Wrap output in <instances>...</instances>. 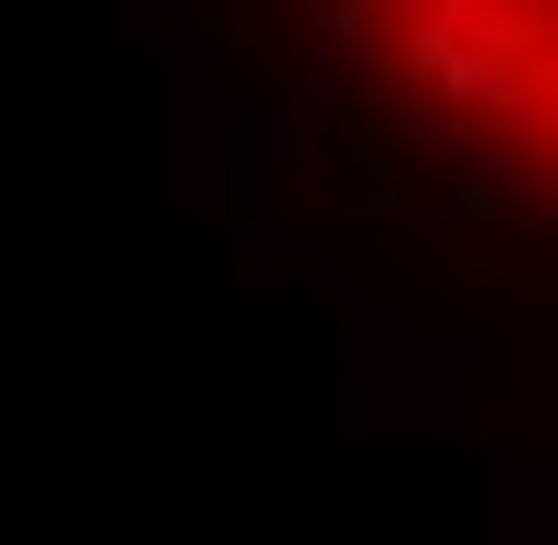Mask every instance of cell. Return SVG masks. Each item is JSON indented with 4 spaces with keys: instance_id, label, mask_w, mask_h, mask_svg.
Here are the masks:
<instances>
[{
    "instance_id": "6da1fadb",
    "label": "cell",
    "mask_w": 558,
    "mask_h": 545,
    "mask_svg": "<svg viewBox=\"0 0 558 545\" xmlns=\"http://www.w3.org/2000/svg\"><path fill=\"white\" fill-rule=\"evenodd\" d=\"M381 82L436 109L463 150L558 191V0H327Z\"/></svg>"
}]
</instances>
